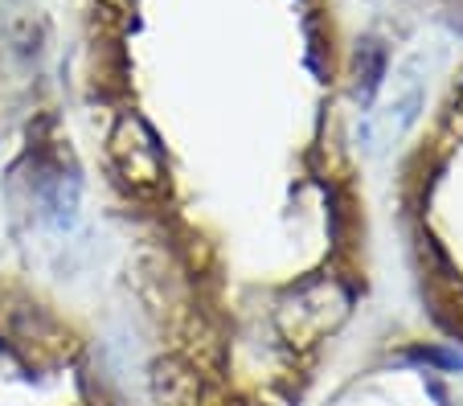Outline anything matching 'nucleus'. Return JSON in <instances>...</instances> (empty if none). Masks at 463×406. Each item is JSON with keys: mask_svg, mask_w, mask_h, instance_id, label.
Here are the masks:
<instances>
[{"mask_svg": "<svg viewBox=\"0 0 463 406\" xmlns=\"http://www.w3.org/2000/svg\"><path fill=\"white\" fill-rule=\"evenodd\" d=\"M385 66H390V50L382 45V37H361L357 50H353V95L361 107L373 103L377 87L385 79Z\"/></svg>", "mask_w": 463, "mask_h": 406, "instance_id": "obj_3", "label": "nucleus"}, {"mask_svg": "<svg viewBox=\"0 0 463 406\" xmlns=\"http://www.w3.org/2000/svg\"><path fill=\"white\" fill-rule=\"evenodd\" d=\"M111 160L119 181L136 197H148L165 185V152L160 140L140 115H119V124L111 127Z\"/></svg>", "mask_w": 463, "mask_h": 406, "instance_id": "obj_1", "label": "nucleus"}, {"mask_svg": "<svg viewBox=\"0 0 463 406\" xmlns=\"http://www.w3.org/2000/svg\"><path fill=\"white\" fill-rule=\"evenodd\" d=\"M103 5H111V9H123V5H131V0H103Z\"/></svg>", "mask_w": 463, "mask_h": 406, "instance_id": "obj_4", "label": "nucleus"}, {"mask_svg": "<svg viewBox=\"0 0 463 406\" xmlns=\"http://www.w3.org/2000/svg\"><path fill=\"white\" fill-rule=\"evenodd\" d=\"M345 312H349V292H341L333 279L304 283V288L279 308L283 341H291V345L320 341L324 333H333V328L341 325Z\"/></svg>", "mask_w": 463, "mask_h": 406, "instance_id": "obj_2", "label": "nucleus"}]
</instances>
